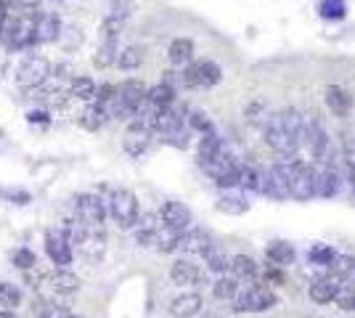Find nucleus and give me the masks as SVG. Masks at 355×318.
<instances>
[{
  "mask_svg": "<svg viewBox=\"0 0 355 318\" xmlns=\"http://www.w3.org/2000/svg\"><path fill=\"white\" fill-rule=\"evenodd\" d=\"M305 141V117L297 109H278L265 125V143L278 154H294Z\"/></svg>",
  "mask_w": 355,
  "mask_h": 318,
  "instance_id": "1",
  "label": "nucleus"
},
{
  "mask_svg": "<svg viewBox=\"0 0 355 318\" xmlns=\"http://www.w3.org/2000/svg\"><path fill=\"white\" fill-rule=\"evenodd\" d=\"M146 99V85L141 80H125L114 85V96L106 106V117L114 119H133L136 109Z\"/></svg>",
  "mask_w": 355,
  "mask_h": 318,
  "instance_id": "2",
  "label": "nucleus"
},
{
  "mask_svg": "<svg viewBox=\"0 0 355 318\" xmlns=\"http://www.w3.org/2000/svg\"><path fill=\"white\" fill-rule=\"evenodd\" d=\"M51 61L40 53H27L17 67V85L24 90H37L51 80Z\"/></svg>",
  "mask_w": 355,
  "mask_h": 318,
  "instance_id": "3",
  "label": "nucleus"
},
{
  "mask_svg": "<svg viewBox=\"0 0 355 318\" xmlns=\"http://www.w3.org/2000/svg\"><path fill=\"white\" fill-rule=\"evenodd\" d=\"M109 215L117 223L122 231L136 228L138 218H141V207H138V197L130 188H114L109 194Z\"/></svg>",
  "mask_w": 355,
  "mask_h": 318,
  "instance_id": "4",
  "label": "nucleus"
},
{
  "mask_svg": "<svg viewBox=\"0 0 355 318\" xmlns=\"http://www.w3.org/2000/svg\"><path fill=\"white\" fill-rule=\"evenodd\" d=\"M289 178V197L297 201H307L316 197V168L305 165L300 159H284Z\"/></svg>",
  "mask_w": 355,
  "mask_h": 318,
  "instance_id": "5",
  "label": "nucleus"
},
{
  "mask_svg": "<svg viewBox=\"0 0 355 318\" xmlns=\"http://www.w3.org/2000/svg\"><path fill=\"white\" fill-rule=\"evenodd\" d=\"M310 146V154L323 162V165H332L334 159V149H332V138L323 130V125L316 117H305V141Z\"/></svg>",
  "mask_w": 355,
  "mask_h": 318,
  "instance_id": "6",
  "label": "nucleus"
},
{
  "mask_svg": "<svg viewBox=\"0 0 355 318\" xmlns=\"http://www.w3.org/2000/svg\"><path fill=\"white\" fill-rule=\"evenodd\" d=\"M74 218L83 220L88 228H106V201L96 194H77Z\"/></svg>",
  "mask_w": 355,
  "mask_h": 318,
  "instance_id": "7",
  "label": "nucleus"
},
{
  "mask_svg": "<svg viewBox=\"0 0 355 318\" xmlns=\"http://www.w3.org/2000/svg\"><path fill=\"white\" fill-rule=\"evenodd\" d=\"M276 302H278V297H276V292L271 286L252 284L247 286L244 292H239L236 310H241V313H263V310H271Z\"/></svg>",
  "mask_w": 355,
  "mask_h": 318,
  "instance_id": "8",
  "label": "nucleus"
},
{
  "mask_svg": "<svg viewBox=\"0 0 355 318\" xmlns=\"http://www.w3.org/2000/svg\"><path fill=\"white\" fill-rule=\"evenodd\" d=\"M45 252H48V257H51V263L56 268L72 266L74 250H72V244H69V239L64 236L61 228H51V231L45 234Z\"/></svg>",
  "mask_w": 355,
  "mask_h": 318,
  "instance_id": "9",
  "label": "nucleus"
},
{
  "mask_svg": "<svg viewBox=\"0 0 355 318\" xmlns=\"http://www.w3.org/2000/svg\"><path fill=\"white\" fill-rule=\"evenodd\" d=\"M170 279L172 284L178 286H188V289H199V286H207V276L199 266H194L191 260H175L170 266Z\"/></svg>",
  "mask_w": 355,
  "mask_h": 318,
  "instance_id": "10",
  "label": "nucleus"
},
{
  "mask_svg": "<svg viewBox=\"0 0 355 318\" xmlns=\"http://www.w3.org/2000/svg\"><path fill=\"white\" fill-rule=\"evenodd\" d=\"M77 250L83 255V260H88L90 266H99L106 255V228H88Z\"/></svg>",
  "mask_w": 355,
  "mask_h": 318,
  "instance_id": "11",
  "label": "nucleus"
},
{
  "mask_svg": "<svg viewBox=\"0 0 355 318\" xmlns=\"http://www.w3.org/2000/svg\"><path fill=\"white\" fill-rule=\"evenodd\" d=\"M159 220H162L165 228H172V231H181L183 234L194 218H191V210H188L183 201H165L159 207Z\"/></svg>",
  "mask_w": 355,
  "mask_h": 318,
  "instance_id": "12",
  "label": "nucleus"
},
{
  "mask_svg": "<svg viewBox=\"0 0 355 318\" xmlns=\"http://www.w3.org/2000/svg\"><path fill=\"white\" fill-rule=\"evenodd\" d=\"M204 308V300L199 292H183L170 300V316L172 318H194L199 316Z\"/></svg>",
  "mask_w": 355,
  "mask_h": 318,
  "instance_id": "13",
  "label": "nucleus"
},
{
  "mask_svg": "<svg viewBox=\"0 0 355 318\" xmlns=\"http://www.w3.org/2000/svg\"><path fill=\"white\" fill-rule=\"evenodd\" d=\"M45 284L51 286L56 295H61V297H69V295H77L80 292V276L77 273H72L69 268H56L53 273L45 276Z\"/></svg>",
  "mask_w": 355,
  "mask_h": 318,
  "instance_id": "14",
  "label": "nucleus"
},
{
  "mask_svg": "<svg viewBox=\"0 0 355 318\" xmlns=\"http://www.w3.org/2000/svg\"><path fill=\"white\" fill-rule=\"evenodd\" d=\"M342 188V175L334 165H323V170H316V197L332 199Z\"/></svg>",
  "mask_w": 355,
  "mask_h": 318,
  "instance_id": "15",
  "label": "nucleus"
},
{
  "mask_svg": "<svg viewBox=\"0 0 355 318\" xmlns=\"http://www.w3.org/2000/svg\"><path fill=\"white\" fill-rule=\"evenodd\" d=\"M61 34V19L56 14H37V21H34V34H32V46H40V43H53L59 40Z\"/></svg>",
  "mask_w": 355,
  "mask_h": 318,
  "instance_id": "16",
  "label": "nucleus"
},
{
  "mask_svg": "<svg viewBox=\"0 0 355 318\" xmlns=\"http://www.w3.org/2000/svg\"><path fill=\"white\" fill-rule=\"evenodd\" d=\"M323 101H326V106L332 109V115H337V117H347L350 109H353V96H350V90H345L342 85H329V88L323 90Z\"/></svg>",
  "mask_w": 355,
  "mask_h": 318,
  "instance_id": "17",
  "label": "nucleus"
},
{
  "mask_svg": "<svg viewBox=\"0 0 355 318\" xmlns=\"http://www.w3.org/2000/svg\"><path fill=\"white\" fill-rule=\"evenodd\" d=\"M218 247V241H215V236L210 234L207 228H194L191 234H183V250L191 252V255H199L204 257L210 250H215Z\"/></svg>",
  "mask_w": 355,
  "mask_h": 318,
  "instance_id": "18",
  "label": "nucleus"
},
{
  "mask_svg": "<svg viewBox=\"0 0 355 318\" xmlns=\"http://www.w3.org/2000/svg\"><path fill=\"white\" fill-rule=\"evenodd\" d=\"M149 143H152V130L138 128V125H130L128 133H125V141H122V146L130 157H141L143 151L149 149Z\"/></svg>",
  "mask_w": 355,
  "mask_h": 318,
  "instance_id": "19",
  "label": "nucleus"
},
{
  "mask_svg": "<svg viewBox=\"0 0 355 318\" xmlns=\"http://www.w3.org/2000/svg\"><path fill=\"white\" fill-rule=\"evenodd\" d=\"M310 300L318 302V305H326V302H334L339 292V281H334L332 276H321V279H316L313 284H310Z\"/></svg>",
  "mask_w": 355,
  "mask_h": 318,
  "instance_id": "20",
  "label": "nucleus"
},
{
  "mask_svg": "<svg viewBox=\"0 0 355 318\" xmlns=\"http://www.w3.org/2000/svg\"><path fill=\"white\" fill-rule=\"evenodd\" d=\"M106 119H109L106 117V109H101V106L93 103V101L85 103V109L80 112V125H83L85 130H90V133H93V130H101Z\"/></svg>",
  "mask_w": 355,
  "mask_h": 318,
  "instance_id": "21",
  "label": "nucleus"
},
{
  "mask_svg": "<svg viewBox=\"0 0 355 318\" xmlns=\"http://www.w3.org/2000/svg\"><path fill=\"white\" fill-rule=\"evenodd\" d=\"M223 149V138H220L215 130L212 133H207L199 138V151H196V162H199V168H204L218 151Z\"/></svg>",
  "mask_w": 355,
  "mask_h": 318,
  "instance_id": "22",
  "label": "nucleus"
},
{
  "mask_svg": "<svg viewBox=\"0 0 355 318\" xmlns=\"http://www.w3.org/2000/svg\"><path fill=\"white\" fill-rule=\"evenodd\" d=\"M231 273H234V279H257V273H260V266L254 263L250 255H234L231 257Z\"/></svg>",
  "mask_w": 355,
  "mask_h": 318,
  "instance_id": "23",
  "label": "nucleus"
},
{
  "mask_svg": "<svg viewBox=\"0 0 355 318\" xmlns=\"http://www.w3.org/2000/svg\"><path fill=\"white\" fill-rule=\"evenodd\" d=\"M154 247L159 252H178L183 250V234L181 231H172V228H159L156 239H154Z\"/></svg>",
  "mask_w": 355,
  "mask_h": 318,
  "instance_id": "24",
  "label": "nucleus"
},
{
  "mask_svg": "<svg viewBox=\"0 0 355 318\" xmlns=\"http://www.w3.org/2000/svg\"><path fill=\"white\" fill-rule=\"evenodd\" d=\"M191 56H194V43L188 40V37H178V40H172L168 48V59L170 64H188L191 61Z\"/></svg>",
  "mask_w": 355,
  "mask_h": 318,
  "instance_id": "25",
  "label": "nucleus"
},
{
  "mask_svg": "<svg viewBox=\"0 0 355 318\" xmlns=\"http://www.w3.org/2000/svg\"><path fill=\"white\" fill-rule=\"evenodd\" d=\"M69 96L90 103L93 96H96V83H93L90 77H85V74H77V77H72V83H69Z\"/></svg>",
  "mask_w": 355,
  "mask_h": 318,
  "instance_id": "26",
  "label": "nucleus"
},
{
  "mask_svg": "<svg viewBox=\"0 0 355 318\" xmlns=\"http://www.w3.org/2000/svg\"><path fill=\"white\" fill-rule=\"evenodd\" d=\"M294 257H297V252H294V247L292 244H287V241H271L268 244V260H271L273 266H292L294 263Z\"/></svg>",
  "mask_w": 355,
  "mask_h": 318,
  "instance_id": "27",
  "label": "nucleus"
},
{
  "mask_svg": "<svg viewBox=\"0 0 355 318\" xmlns=\"http://www.w3.org/2000/svg\"><path fill=\"white\" fill-rule=\"evenodd\" d=\"M218 210L225 215H244L250 210V201L241 194H223L218 199Z\"/></svg>",
  "mask_w": 355,
  "mask_h": 318,
  "instance_id": "28",
  "label": "nucleus"
},
{
  "mask_svg": "<svg viewBox=\"0 0 355 318\" xmlns=\"http://www.w3.org/2000/svg\"><path fill=\"white\" fill-rule=\"evenodd\" d=\"M146 101L154 103V106H159V109H168V106H172V101H175V88H170L165 83L154 85V88L146 90Z\"/></svg>",
  "mask_w": 355,
  "mask_h": 318,
  "instance_id": "29",
  "label": "nucleus"
},
{
  "mask_svg": "<svg viewBox=\"0 0 355 318\" xmlns=\"http://www.w3.org/2000/svg\"><path fill=\"white\" fill-rule=\"evenodd\" d=\"M196 72H199V88H212L223 80V69L215 61H199Z\"/></svg>",
  "mask_w": 355,
  "mask_h": 318,
  "instance_id": "30",
  "label": "nucleus"
},
{
  "mask_svg": "<svg viewBox=\"0 0 355 318\" xmlns=\"http://www.w3.org/2000/svg\"><path fill=\"white\" fill-rule=\"evenodd\" d=\"M143 64V48L141 46H128L117 53V67L130 72V69H138Z\"/></svg>",
  "mask_w": 355,
  "mask_h": 318,
  "instance_id": "31",
  "label": "nucleus"
},
{
  "mask_svg": "<svg viewBox=\"0 0 355 318\" xmlns=\"http://www.w3.org/2000/svg\"><path fill=\"white\" fill-rule=\"evenodd\" d=\"M212 295H215L218 300H236L239 279H234V276H220L218 281L212 284Z\"/></svg>",
  "mask_w": 355,
  "mask_h": 318,
  "instance_id": "32",
  "label": "nucleus"
},
{
  "mask_svg": "<svg viewBox=\"0 0 355 318\" xmlns=\"http://www.w3.org/2000/svg\"><path fill=\"white\" fill-rule=\"evenodd\" d=\"M204 263H207V268L212 270V273H218V276H225L228 268H231V257L220 250V247L207 252V255H204Z\"/></svg>",
  "mask_w": 355,
  "mask_h": 318,
  "instance_id": "33",
  "label": "nucleus"
},
{
  "mask_svg": "<svg viewBox=\"0 0 355 318\" xmlns=\"http://www.w3.org/2000/svg\"><path fill=\"white\" fill-rule=\"evenodd\" d=\"M332 279L339 281V279H347L350 273H355V257L353 255H334V260H332Z\"/></svg>",
  "mask_w": 355,
  "mask_h": 318,
  "instance_id": "34",
  "label": "nucleus"
},
{
  "mask_svg": "<svg viewBox=\"0 0 355 318\" xmlns=\"http://www.w3.org/2000/svg\"><path fill=\"white\" fill-rule=\"evenodd\" d=\"M21 302V289L17 284H8V281H0V308L3 310H14Z\"/></svg>",
  "mask_w": 355,
  "mask_h": 318,
  "instance_id": "35",
  "label": "nucleus"
},
{
  "mask_svg": "<svg viewBox=\"0 0 355 318\" xmlns=\"http://www.w3.org/2000/svg\"><path fill=\"white\" fill-rule=\"evenodd\" d=\"M117 43H101L99 46V50H96V56H93V64L99 69H106L112 67L114 61H117Z\"/></svg>",
  "mask_w": 355,
  "mask_h": 318,
  "instance_id": "36",
  "label": "nucleus"
},
{
  "mask_svg": "<svg viewBox=\"0 0 355 318\" xmlns=\"http://www.w3.org/2000/svg\"><path fill=\"white\" fill-rule=\"evenodd\" d=\"M122 27H125V21H119V19H109L101 24V43H117L119 32H122Z\"/></svg>",
  "mask_w": 355,
  "mask_h": 318,
  "instance_id": "37",
  "label": "nucleus"
},
{
  "mask_svg": "<svg viewBox=\"0 0 355 318\" xmlns=\"http://www.w3.org/2000/svg\"><path fill=\"white\" fill-rule=\"evenodd\" d=\"M188 128H191V130H199L202 135L215 130V128H212V119L207 117L204 112H191V115H188Z\"/></svg>",
  "mask_w": 355,
  "mask_h": 318,
  "instance_id": "38",
  "label": "nucleus"
},
{
  "mask_svg": "<svg viewBox=\"0 0 355 318\" xmlns=\"http://www.w3.org/2000/svg\"><path fill=\"white\" fill-rule=\"evenodd\" d=\"M310 260H313L316 266H332V260H334V250H332V247H326V244H316V247L310 250Z\"/></svg>",
  "mask_w": 355,
  "mask_h": 318,
  "instance_id": "39",
  "label": "nucleus"
},
{
  "mask_svg": "<svg viewBox=\"0 0 355 318\" xmlns=\"http://www.w3.org/2000/svg\"><path fill=\"white\" fill-rule=\"evenodd\" d=\"M130 8H133V3H130V0H112V3H109V19L128 21V17H130Z\"/></svg>",
  "mask_w": 355,
  "mask_h": 318,
  "instance_id": "40",
  "label": "nucleus"
},
{
  "mask_svg": "<svg viewBox=\"0 0 355 318\" xmlns=\"http://www.w3.org/2000/svg\"><path fill=\"white\" fill-rule=\"evenodd\" d=\"M11 260H14V266H17V268L21 270V273L37 266V257H34V255H32L30 250H17V252H14V257H11Z\"/></svg>",
  "mask_w": 355,
  "mask_h": 318,
  "instance_id": "41",
  "label": "nucleus"
},
{
  "mask_svg": "<svg viewBox=\"0 0 355 318\" xmlns=\"http://www.w3.org/2000/svg\"><path fill=\"white\" fill-rule=\"evenodd\" d=\"M334 300H337L342 310H355V286H339Z\"/></svg>",
  "mask_w": 355,
  "mask_h": 318,
  "instance_id": "42",
  "label": "nucleus"
},
{
  "mask_svg": "<svg viewBox=\"0 0 355 318\" xmlns=\"http://www.w3.org/2000/svg\"><path fill=\"white\" fill-rule=\"evenodd\" d=\"M345 14V3L342 0H321V17L339 19Z\"/></svg>",
  "mask_w": 355,
  "mask_h": 318,
  "instance_id": "43",
  "label": "nucleus"
},
{
  "mask_svg": "<svg viewBox=\"0 0 355 318\" xmlns=\"http://www.w3.org/2000/svg\"><path fill=\"white\" fill-rule=\"evenodd\" d=\"M181 83L186 88H199V72H196V64H191L181 72Z\"/></svg>",
  "mask_w": 355,
  "mask_h": 318,
  "instance_id": "44",
  "label": "nucleus"
},
{
  "mask_svg": "<svg viewBox=\"0 0 355 318\" xmlns=\"http://www.w3.org/2000/svg\"><path fill=\"white\" fill-rule=\"evenodd\" d=\"M347 165H350V186H353V194H355V149L347 151Z\"/></svg>",
  "mask_w": 355,
  "mask_h": 318,
  "instance_id": "45",
  "label": "nucleus"
},
{
  "mask_svg": "<svg viewBox=\"0 0 355 318\" xmlns=\"http://www.w3.org/2000/svg\"><path fill=\"white\" fill-rule=\"evenodd\" d=\"M30 122H48V115H45V112H32V115H30Z\"/></svg>",
  "mask_w": 355,
  "mask_h": 318,
  "instance_id": "46",
  "label": "nucleus"
},
{
  "mask_svg": "<svg viewBox=\"0 0 355 318\" xmlns=\"http://www.w3.org/2000/svg\"><path fill=\"white\" fill-rule=\"evenodd\" d=\"M6 17H8V6L0 0V24H3V19H6Z\"/></svg>",
  "mask_w": 355,
  "mask_h": 318,
  "instance_id": "47",
  "label": "nucleus"
},
{
  "mask_svg": "<svg viewBox=\"0 0 355 318\" xmlns=\"http://www.w3.org/2000/svg\"><path fill=\"white\" fill-rule=\"evenodd\" d=\"M0 318H17V316H14V310H0Z\"/></svg>",
  "mask_w": 355,
  "mask_h": 318,
  "instance_id": "48",
  "label": "nucleus"
},
{
  "mask_svg": "<svg viewBox=\"0 0 355 318\" xmlns=\"http://www.w3.org/2000/svg\"><path fill=\"white\" fill-rule=\"evenodd\" d=\"M56 3H61V0H56Z\"/></svg>",
  "mask_w": 355,
  "mask_h": 318,
  "instance_id": "49",
  "label": "nucleus"
}]
</instances>
